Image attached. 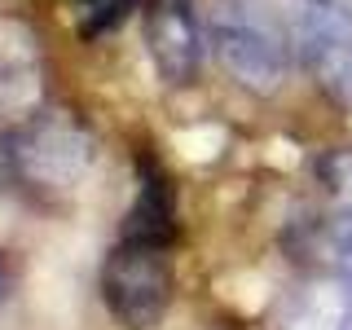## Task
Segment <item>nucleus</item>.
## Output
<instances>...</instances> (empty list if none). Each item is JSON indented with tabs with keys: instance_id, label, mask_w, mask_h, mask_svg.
Listing matches in <instances>:
<instances>
[{
	"instance_id": "f257e3e1",
	"label": "nucleus",
	"mask_w": 352,
	"mask_h": 330,
	"mask_svg": "<svg viewBox=\"0 0 352 330\" xmlns=\"http://www.w3.org/2000/svg\"><path fill=\"white\" fill-rule=\"evenodd\" d=\"M207 49L238 88L256 97L278 93L295 62V31L273 0H212Z\"/></svg>"
},
{
	"instance_id": "f03ea898",
	"label": "nucleus",
	"mask_w": 352,
	"mask_h": 330,
	"mask_svg": "<svg viewBox=\"0 0 352 330\" xmlns=\"http://www.w3.org/2000/svg\"><path fill=\"white\" fill-rule=\"evenodd\" d=\"M0 154L31 190H75L93 163V137L66 110H36L0 137Z\"/></svg>"
},
{
	"instance_id": "7ed1b4c3",
	"label": "nucleus",
	"mask_w": 352,
	"mask_h": 330,
	"mask_svg": "<svg viewBox=\"0 0 352 330\" xmlns=\"http://www.w3.org/2000/svg\"><path fill=\"white\" fill-rule=\"evenodd\" d=\"M172 242H154V238H137L124 234L115 242V251L102 264V304L110 308L124 330H154L172 308V260H168Z\"/></svg>"
},
{
	"instance_id": "20e7f679",
	"label": "nucleus",
	"mask_w": 352,
	"mask_h": 330,
	"mask_svg": "<svg viewBox=\"0 0 352 330\" xmlns=\"http://www.w3.org/2000/svg\"><path fill=\"white\" fill-rule=\"evenodd\" d=\"M295 53L308 80L335 106L352 110V0H300Z\"/></svg>"
},
{
	"instance_id": "39448f33",
	"label": "nucleus",
	"mask_w": 352,
	"mask_h": 330,
	"mask_svg": "<svg viewBox=\"0 0 352 330\" xmlns=\"http://www.w3.org/2000/svg\"><path fill=\"white\" fill-rule=\"evenodd\" d=\"M141 36H146V53L163 84L181 88L198 75L207 44V18H198L194 0H146Z\"/></svg>"
},
{
	"instance_id": "423d86ee",
	"label": "nucleus",
	"mask_w": 352,
	"mask_h": 330,
	"mask_svg": "<svg viewBox=\"0 0 352 330\" xmlns=\"http://www.w3.org/2000/svg\"><path fill=\"white\" fill-rule=\"evenodd\" d=\"M273 330H352V291L335 278L304 286L286 300Z\"/></svg>"
},
{
	"instance_id": "0eeeda50",
	"label": "nucleus",
	"mask_w": 352,
	"mask_h": 330,
	"mask_svg": "<svg viewBox=\"0 0 352 330\" xmlns=\"http://www.w3.org/2000/svg\"><path fill=\"white\" fill-rule=\"evenodd\" d=\"M14 31H0V102L14 106L31 97V75H36V58L27 49V36H18V44H9Z\"/></svg>"
},
{
	"instance_id": "6e6552de",
	"label": "nucleus",
	"mask_w": 352,
	"mask_h": 330,
	"mask_svg": "<svg viewBox=\"0 0 352 330\" xmlns=\"http://www.w3.org/2000/svg\"><path fill=\"white\" fill-rule=\"evenodd\" d=\"M317 247H322V260H326V278H335L339 286L352 291V207L326 220L322 234H317Z\"/></svg>"
},
{
	"instance_id": "1a4fd4ad",
	"label": "nucleus",
	"mask_w": 352,
	"mask_h": 330,
	"mask_svg": "<svg viewBox=\"0 0 352 330\" xmlns=\"http://www.w3.org/2000/svg\"><path fill=\"white\" fill-rule=\"evenodd\" d=\"M132 5H137V0H71V14L80 22V31L93 40V36L115 31L119 22L132 14Z\"/></svg>"
},
{
	"instance_id": "9d476101",
	"label": "nucleus",
	"mask_w": 352,
	"mask_h": 330,
	"mask_svg": "<svg viewBox=\"0 0 352 330\" xmlns=\"http://www.w3.org/2000/svg\"><path fill=\"white\" fill-rule=\"evenodd\" d=\"M9 291H14V273H9V260L0 256V304L9 300Z\"/></svg>"
}]
</instances>
